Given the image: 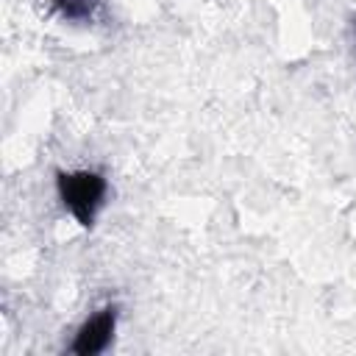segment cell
Here are the masks:
<instances>
[{
  "label": "cell",
  "instance_id": "cell-1",
  "mask_svg": "<svg viewBox=\"0 0 356 356\" xmlns=\"http://www.w3.org/2000/svg\"><path fill=\"white\" fill-rule=\"evenodd\" d=\"M58 186V197L64 203V209L83 225L92 228L103 200H106V178L95 170H72V172H58L56 178Z\"/></svg>",
  "mask_w": 356,
  "mask_h": 356
},
{
  "label": "cell",
  "instance_id": "cell-3",
  "mask_svg": "<svg viewBox=\"0 0 356 356\" xmlns=\"http://www.w3.org/2000/svg\"><path fill=\"white\" fill-rule=\"evenodd\" d=\"M53 11L67 22H92L100 11V0H53Z\"/></svg>",
  "mask_w": 356,
  "mask_h": 356
},
{
  "label": "cell",
  "instance_id": "cell-2",
  "mask_svg": "<svg viewBox=\"0 0 356 356\" xmlns=\"http://www.w3.org/2000/svg\"><path fill=\"white\" fill-rule=\"evenodd\" d=\"M114 328H117V306L100 309L97 314H92L78 328V334H75V339L70 345V353H75V356H97V353H103L111 345Z\"/></svg>",
  "mask_w": 356,
  "mask_h": 356
}]
</instances>
